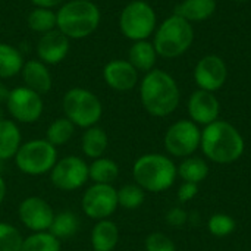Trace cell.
Returning <instances> with one entry per match:
<instances>
[{"instance_id": "52a82bcc", "label": "cell", "mask_w": 251, "mask_h": 251, "mask_svg": "<svg viewBox=\"0 0 251 251\" xmlns=\"http://www.w3.org/2000/svg\"><path fill=\"white\" fill-rule=\"evenodd\" d=\"M13 160L22 174L29 176H41L50 174L59 160L57 147L50 144L46 138L29 140L22 143Z\"/></svg>"}, {"instance_id": "4316f807", "label": "cell", "mask_w": 251, "mask_h": 251, "mask_svg": "<svg viewBox=\"0 0 251 251\" xmlns=\"http://www.w3.org/2000/svg\"><path fill=\"white\" fill-rule=\"evenodd\" d=\"M24 57L21 51L7 44V43H0V78H12L18 75L22 71L24 66Z\"/></svg>"}, {"instance_id": "4fadbf2b", "label": "cell", "mask_w": 251, "mask_h": 251, "mask_svg": "<svg viewBox=\"0 0 251 251\" xmlns=\"http://www.w3.org/2000/svg\"><path fill=\"white\" fill-rule=\"evenodd\" d=\"M18 218L31 232H47L51 226L54 210L47 200L41 197H26L19 203Z\"/></svg>"}, {"instance_id": "ab89813d", "label": "cell", "mask_w": 251, "mask_h": 251, "mask_svg": "<svg viewBox=\"0 0 251 251\" xmlns=\"http://www.w3.org/2000/svg\"><path fill=\"white\" fill-rule=\"evenodd\" d=\"M232 1H238V3H244V1H249V0H232Z\"/></svg>"}, {"instance_id": "7402d4cb", "label": "cell", "mask_w": 251, "mask_h": 251, "mask_svg": "<svg viewBox=\"0 0 251 251\" xmlns=\"http://www.w3.org/2000/svg\"><path fill=\"white\" fill-rule=\"evenodd\" d=\"M157 51L149 40L134 41L128 51V62L138 71V72H150L154 69L157 62Z\"/></svg>"}, {"instance_id": "f1b7e54d", "label": "cell", "mask_w": 251, "mask_h": 251, "mask_svg": "<svg viewBox=\"0 0 251 251\" xmlns=\"http://www.w3.org/2000/svg\"><path fill=\"white\" fill-rule=\"evenodd\" d=\"M26 24L31 31L46 34L56 29V12L47 7H34L26 18Z\"/></svg>"}, {"instance_id": "d590c367", "label": "cell", "mask_w": 251, "mask_h": 251, "mask_svg": "<svg viewBox=\"0 0 251 251\" xmlns=\"http://www.w3.org/2000/svg\"><path fill=\"white\" fill-rule=\"evenodd\" d=\"M199 194V185L191 182H182L176 191V199L181 204L191 201Z\"/></svg>"}, {"instance_id": "f35d334b", "label": "cell", "mask_w": 251, "mask_h": 251, "mask_svg": "<svg viewBox=\"0 0 251 251\" xmlns=\"http://www.w3.org/2000/svg\"><path fill=\"white\" fill-rule=\"evenodd\" d=\"M6 191H7V188H6V182H4V179L0 176V206H1V204H3V201H4Z\"/></svg>"}, {"instance_id": "30bf717a", "label": "cell", "mask_w": 251, "mask_h": 251, "mask_svg": "<svg viewBox=\"0 0 251 251\" xmlns=\"http://www.w3.org/2000/svg\"><path fill=\"white\" fill-rule=\"evenodd\" d=\"M81 207L84 215L93 221L109 219L119 207L118 190L109 184H93L85 190Z\"/></svg>"}, {"instance_id": "7a4b0ae2", "label": "cell", "mask_w": 251, "mask_h": 251, "mask_svg": "<svg viewBox=\"0 0 251 251\" xmlns=\"http://www.w3.org/2000/svg\"><path fill=\"white\" fill-rule=\"evenodd\" d=\"M140 100L149 115L166 118L179 106V87L171 74L162 69H153L140 82Z\"/></svg>"}, {"instance_id": "277c9868", "label": "cell", "mask_w": 251, "mask_h": 251, "mask_svg": "<svg viewBox=\"0 0 251 251\" xmlns=\"http://www.w3.org/2000/svg\"><path fill=\"white\" fill-rule=\"evenodd\" d=\"M100 24V10L91 0L65 1L56 12V29L69 40L91 35Z\"/></svg>"}, {"instance_id": "ffe728a7", "label": "cell", "mask_w": 251, "mask_h": 251, "mask_svg": "<svg viewBox=\"0 0 251 251\" xmlns=\"http://www.w3.org/2000/svg\"><path fill=\"white\" fill-rule=\"evenodd\" d=\"M216 0H182L175 7V15L187 19L188 22H203L212 18L216 12Z\"/></svg>"}, {"instance_id": "8992f818", "label": "cell", "mask_w": 251, "mask_h": 251, "mask_svg": "<svg viewBox=\"0 0 251 251\" xmlns=\"http://www.w3.org/2000/svg\"><path fill=\"white\" fill-rule=\"evenodd\" d=\"M65 118L78 128H90L97 125L103 115L100 99L90 90L74 87L68 90L62 100Z\"/></svg>"}, {"instance_id": "d6a6232c", "label": "cell", "mask_w": 251, "mask_h": 251, "mask_svg": "<svg viewBox=\"0 0 251 251\" xmlns=\"http://www.w3.org/2000/svg\"><path fill=\"white\" fill-rule=\"evenodd\" d=\"M24 237L19 229L7 222H0V251H21Z\"/></svg>"}, {"instance_id": "8d00e7d4", "label": "cell", "mask_w": 251, "mask_h": 251, "mask_svg": "<svg viewBox=\"0 0 251 251\" xmlns=\"http://www.w3.org/2000/svg\"><path fill=\"white\" fill-rule=\"evenodd\" d=\"M31 1L35 7H47V9L57 7L65 3V0H31Z\"/></svg>"}, {"instance_id": "d4e9b609", "label": "cell", "mask_w": 251, "mask_h": 251, "mask_svg": "<svg viewBox=\"0 0 251 251\" xmlns=\"http://www.w3.org/2000/svg\"><path fill=\"white\" fill-rule=\"evenodd\" d=\"M178 176L184 182L200 184L209 176V165L203 157L190 156L182 159V162L176 166Z\"/></svg>"}, {"instance_id": "4dcf8cb0", "label": "cell", "mask_w": 251, "mask_h": 251, "mask_svg": "<svg viewBox=\"0 0 251 251\" xmlns=\"http://www.w3.org/2000/svg\"><path fill=\"white\" fill-rule=\"evenodd\" d=\"M21 251H60V241L47 232H32L24 238Z\"/></svg>"}, {"instance_id": "9c48e42d", "label": "cell", "mask_w": 251, "mask_h": 251, "mask_svg": "<svg viewBox=\"0 0 251 251\" xmlns=\"http://www.w3.org/2000/svg\"><path fill=\"white\" fill-rule=\"evenodd\" d=\"M201 129L191 119H179L174 122L165 132L163 146L168 156L190 157L200 149Z\"/></svg>"}, {"instance_id": "ac0fdd59", "label": "cell", "mask_w": 251, "mask_h": 251, "mask_svg": "<svg viewBox=\"0 0 251 251\" xmlns=\"http://www.w3.org/2000/svg\"><path fill=\"white\" fill-rule=\"evenodd\" d=\"M22 79L25 87L38 93L40 96L47 94L51 90V75L46 63L41 60H28L22 66Z\"/></svg>"}, {"instance_id": "5b68a950", "label": "cell", "mask_w": 251, "mask_h": 251, "mask_svg": "<svg viewBox=\"0 0 251 251\" xmlns=\"http://www.w3.org/2000/svg\"><path fill=\"white\" fill-rule=\"evenodd\" d=\"M194 43V28L187 19L171 15L154 31L153 46L160 57L175 59L182 56Z\"/></svg>"}, {"instance_id": "2e32d148", "label": "cell", "mask_w": 251, "mask_h": 251, "mask_svg": "<svg viewBox=\"0 0 251 251\" xmlns=\"http://www.w3.org/2000/svg\"><path fill=\"white\" fill-rule=\"evenodd\" d=\"M103 79L112 90L125 93L138 84V71L128 60L116 59L104 65Z\"/></svg>"}, {"instance_id": "3957f363", "label": "cell", "mask_w": 251, "mask_h": 251, "mask_svg": "<svg viewBox=\"0 0 251 251\" xmlns=\"http://www.w3.org/2000/svg\"><path fill=\"white\" fill-rule=\"evenodd\" d=\"M132 178L146 193L157 194L169 190L175 184L178 171L171 156L162 153H146L134 162Z\"/></svg>"}, {"instance_id": "603a6c76", "label": "cell", "mask_w": 251, "mask_h": 251, "mask_svg": "<svg viewBox=\"0 0 251 251\" xmlns=\"http://www.w3.org/2000/svg\"><path fill=\"white\" fill-rule=\"evenodd\" d=\"M107 147H109V137L103 128L94 125L84 131L81 138V150L87 157H91L93 160L103 157Z\"/></svg>"}, {"instance_id": "e0dca14e", "label": "cell", "mask_w": 251, "mask_h": 251, "mask_svg": "<svg viewBox=\"0 0 251 251\" xmlns=\"http://www.w3.org/2000/svg\"><path fill=\"white\" fill-rule=\"evenodd\" d=\"M71 43L69 38L62 34L59 29L49 31L41 34L37 43V54L40 60L46 65H57L60 63L69 53Z\"/></svg>"}, {"instance_id": "74e56055", "label": "cell", "mask_w": 251, "mask_h": 251, "mask_svg": "<svg viewBox=\"0 0 251 251\" xmlns=\"http://www.w3.org/2000/svg\"><path fill=\"white\" fill-rule=\"evenodd\" d=\"M9 93H10V90H7L6 85L0 84V103H4L6 104V100L9 97Z\"/></svg>"}, {"instance_id": "83f0119b", "label": "cell", "mask_w": 251, "mask_h": 251, "mask_svg": "<svg viewBox=\"0 0 251 251\" xmlns=\"http://www.w3.org/2000/svg\"><path fill=\"white\" fill-rule=\"evenodd\" d=\"M74 132L75 125L68 118H57L49 125L46 131V140L54 147H60L65 146L74 137Z\"/></svg>"}, {"instance_id": "1f68e13d", "label": "cell", "mask_w": 251, "mask_h": 251, "mask_svg": "<svg viewBox=\"0 0 251 251\" xmlns=\"http://www.w3.org/2000/svg\"><path fill=\"white\" fill-rule=\"evenodd\" d=\"M237 228L235 219L228 213H215L207 221V231L216 238H225L231 235Z\"/></svg>"}, {"instance_id": "e575fe53", "label": "cell", "mask_w": 251, "mask_h": 251, "mask_svg": "<svg viewBox=\"0 0 251 251\" xmlns=\"http://www.w3.org/2000/svg\"><path fill=\"white\" fill-rule=\"evenodd\" d=\"M190 219V215L185 209H182L181 206H175L172 209H169L166 212V216H165V221L169 226L172 228H182L187 225Z\"/></svg>"}, {"instance_id": "5bb4252c", "label": "cell", "mask_w": 251, "mask_h": 251, "mask_svg": "<svg viewBox=\"0 0 251 251\" xmlns=\"http://www.w3.org/2000/svg\"><path fill=\"white\" fill-rule=\"evenodd\" d=\"M228 79L226 62L218 54L203 56L194 68V81L200 90L219 91Z\"/></svg>"}, {"instance_id": "ba28073f", "label": "cell", "mask_w": 251, "mask_h": 251, "mask_svg": "<svg viewBox=\"0 0 251 251\" xmlns=\"http://www.w3.org/2000/svg\"><path fill=\"white\" fill-rule=\"evenodd\" d=\"M119 28L131 41L149 40L157 28V16L153 6L144 0L129 1L121 12Z\"/></svg>"}, {"instance_id": "9a60e30c", "label": "cell", "mask_w": 251, "mask_h": 251, "mask_svg": "<svg viewBox=\"0 0 251 251\" xmlns=\"http://www.w3.org/2000/svg\"><path fill=\"white\" fill-rule=\"evenodd\" d=\"M187 110L190 119L197 124L199 126H207L212 122L219 119L221 113V103L215 93L204 91V90H196L191 93L187 101Z\"/></svg>"}, {"instance_id": "484cf974", "label": "cell", "mask_w": 251, "mask_h": 251, "mask_svg": "<svg viewBox=\"0 0 251 251\" xmlns=\"http://www.w3.org/2000/svg\"><path fill=\"white\" fill-rule=\"evenodd\" d=\"M79 229V219L78 216L71 210H63L59 213H54L51 226L49 232L56 237L59 241L62 240H71L76 235Z\"/></svg>"}, {"instance_id": "836d02e7", "label": "cell", "mask_w": 251, "mask_h": 251, "mask_svg": "<svg viewBox=\"0 0 251 251\" xmlns=\"http://www.w3.org/2000/svg\"><path fill=\"white\" fill-rule=\"evenodd\" d=\"M146 251H176L175 243L163 232H151L144 241Z\"/></svg>"}, {"instance_id": "f546056e", "label": "cell", "mask_w": 251, "mask_h": 251, "mask_svg": "<svg viewBox=\"0 0 251 251\" xmlns=\"http://www.w3.org/2000/svg\"><path fill=\"white\" fill-rule=\"evenodd\" d=\"M146 200V191L134 184H125L118 190V204L125 210H135L143 206Z\"/></svg>"}, {"instance_id": "6da1fadb", "label": "cell", "mask_w": 251, "mask_h": 251, "mask_svg": "<svg viewBox=\"0 0 251 251\" xmlns=\"http://www.w3.org/2000/svg\"><path fill=\"white\" fill-rule=\"evenodd\" d=\"M200 149L207 160L218 165H231L243 157L246 141L232 124L218 119L201 129Z\"/></svg>"}, {"instance_id": "8fae6325", "label": "cell", "mask_w": 251, "mask_h": 251, "mask_svg": "<svg viewBox=\"0 0 251 251\" xmlns=\"http://www.w3.org/2000/svg\"><path fill=\"white\" fill-rule=\"evenodd\" d=\"M88 179L87 162L74 154L59 159L50 171V181L53 187L60 191L79 190Z\"/></svg>"}, {"instance_id": "d6986e66", "label": "cell", "mask_w": 251, "mask_h": 251, "mask_svg": "<svg viewBox=\"0 0 251 251\" xmlns=\"http://www.w3.org/2000/svg\"><path fill=\"white\" fill-rule=\"evenodd\" d=\"M91 247L94 251H113L119 243V228L110 219L97 221L91 229Z\"/></svg>"}, {"instance_id": "44dd1931", "label": "cell", "mask_w": 251, "mask_h": 251, "mask_svg": "<svg viewBox=\"0 0 251 251\" xmlns=\"http://www.w3.org/2000/svg\"><path fill=\"white\" fill-rule=\"evenodd\" d=\"M22 146L21 129L12 119H0V160H10Z\"/></svg>"}, {"instance_id": "cb8c5ba5", "label": "cell", "mask_w": 251, "mask_h": 251, "mask_svg": "<svg viewBox=\"0 0 251 251\" xmlns=\"http://www.w3.org/2000/svg\"><path fill=\"white\" fill-rule=\"evenodd\" d=\"M118 176H119V165L109 157L103 156V157L94 159L88 165V178L93 181V184L113 185Z\"/></svg>"}, {"instance_id": "7c38bea8", "label": "cell", "mask_w": 251, "mask_h": 251, "mask_svg": "<svg viewBox=\"0 0 251 251\" xmlns=\"http://www.w3.org/2000/svg\"><path fill=\"white\" fill-rule=\"evenodd\" d=\"M6 107L13 121L22 124H34L41 118L44 103L38 93L22 85L10 90L6 100Z\"/></svg>"}]
</instances>
